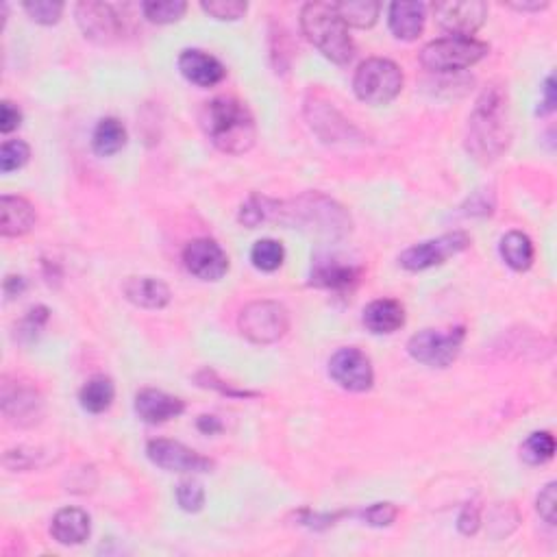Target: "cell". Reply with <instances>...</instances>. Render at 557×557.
<instances>
[{
	"label": "cell",
	"instance_id": "cell-1",
	"mask_svg": "<svg viewBox=\"0 0 557 557\" xmlns=\"http://www.w3.org/2000/svg\"><path fill=\"white\" fill-rule=\"evenodd\" d=\"M201 127L218 151L244 155L257 140V125L251 109L233 96H216L201 111Z\"/></svg>",
	"mask_w": 557,
	"mask_h": 557
},
{
	"label": "cell",
	"instance_id": "cell-2",
	"mask_svg": "<svg viewBox=\"0 0 557 557\" xmlns=\"http://www.w3.org/2000/svg\"><path fill=\"white\" fill-rule=\"evenodd\" d=\"M510 114H507V94L499 85H492L475 105L468 127V153L479 162H494L510 144Z\"/></svg>",
	"mask_w": 557,
	"mask_h": 557
},
{
	"label": "cell",
	"instance_id": "cell-3",
	"mask_svg": "<svg viewBox=\"0 0 557 557\" xmlns=\"http://www.w3.org/2000/svg\"><path fill=\"white\" fill-rule=\"evenodd\" d=\"M301 29L307 40L333 64H351L355 44L336 3H307L301 11Z\"/></svg>",
	"mask_w": 557,
	"mask_h": 557
},
{
	"label": "cell",
	"instance_id": "cell-4",
	"mask_svg": "<svg viewBox=\"0 0 557 557\" xmlns=\"http://www.w3.org/2000/svg\"><path fill=\"white\" fill-rule=\"evenodd\" d=\"M488 44L475 37L449 35L429 42L420 51V64L431 72H457L475 66L488 55Z\"/></svg>",
	"mask_w": 557,
	"mask_h": 557
},
{
	"label": "cell",
	"instance_id": "cell-5",
	"mask_svg": "<svg viewBox=\"0 0 557 557\" xmlns=\"http://www.w3.org/2000/svg\"><path fill=\"white\" fill-rule=\"evenodd\" d=\"M353 90L366 105H388L403 90V72L392 59H366L355 72Z\"/></svg>",
	"mask_w": 557,
	"mask_h": 557
},
{
	"label": "cell",
	"instance_id": "cell-6",
	"mask_svg": "<svg viewBox=\"0 0 557 557\" xmlns=\"http://www.w3.org/2000/svg\"><path fill=\"white\" fill-rule=\"evenodd\" d=\"M281 222H301L307 227H316V231H323L327 235H342L351 231V218L346 216L344 209L329 201L323 194H305L294 203L292 209L279 212Z\"/></svg>",
	"mask_w": 557,
	"mask_h": 557
},
{
	"label": "cell",
	"instance_id": "cell-7",
	"mask_svg": "<svg viewBox=\"0 0 557 557\" xmlns=\"http://www.w3.org/2000/svg\"><path fill=\"white\" fill-rule=\"evenodd\" d=\"M464 340V327L423 329L407 342V353H410L412 360H416L418 364H425L429 368H447L457 360Z\"/></svg>",
	"mask_w": 557,
	"mask_h": 557
},
{
	"label": "cell",
	"instance_id": "cell-8",
	"mask_svg": "<svg viewBox=\"0 0 557 557\" xmlns=\"http://www.w3.org/2000/svg\"><path fill=\"white\" fill-rule=\"evenodd\" d=\"M238 327L246 340L255 344H275L288 333L290 316L281 303L253 301L240 312Z\"/></svg>",
	"mask_w": 557,
	"mask_h": 557
},
{
	"label": "cell",
	"instance_id": "cell-9",
	"mask_svg": "<svg viewBox=\"0 0 557 557\" xmlns=\"http://www.w3.org/2000/svg\"><path fill=\"white\" fill-rule=\"evenodd\" d=\"M468 246H470V235L468 233H464V231L444 233L436 240L420 242V244L410 246V249H405L399 257V262L405 270L420 272V270H427V268L444 264L447 259L466 251Z\"/></svg>",
	"mask_w": 557,
	"mask_h": 557
},
{
	"label": "cell",
	"instance_id": "cell-10",
	"mask_svg": "<svg viewBox=\"0 0 557 557\" xmlns=\"http://www.w3.org/2000/svg\"><path fill=\"white\" fill-rule=\"evenodd\" d=\"M77 22L88 40L96 44H111L122 40L127 31V20L116 5L109 3H79Z\"/></svg>",
	"mask_w": 557,
	"mask_h": 557
},
{
	"label": "cell",
	"instance_id": "cell-11",
	"mask_svg": "<svg viewBox=\"0 0 557 557\" xmlns=\"http://www.w3.org/2000/svg\"><path fill=\"white\" fill-rule=\"evenodd\" d=\"M329 375L340 388L349 392H366L375 383L373 362L357 346H344V349L331 355Z\"/></svg>",
	"mask_w": 557,
	"mask_h": 557
},
{
	"label": "cell",
	"instance_id": "cell-12",
	"mask_svg": "<svg viewBox=\"0 0 557 557\" xmlns=\"http://www.w3.org/2000/svg\"><path fill=\"white\" fill-rule=\"evenodd\" d=\"M3 414L11 425L16 427H33L42 420L44 401L42 394L37 392L29 383L11 381L3 377V396H0Z\"/></svg>",
	"mask_w": 557,
	"mask_h": 557
},
{
	"label": "cell",
	"instance_id": "cell-13",
	"mask_svg": "<svg viewBox=\"0 0 557 557\" xmlns=\"http://www.w3.org/2000/svg\"><path fill=\"white\" fill-rule=\"evenodd\" d=\"M146 455L157 468L168 470V473H209L214 462L209 457L196 453L194 449L185 447L181 442L157 438L151 440L146 447Z\"/></svg>",
	"mask_w": 557,
	"mask_h": 557
},
{
	"label": "cell",
	"instance_id": "cell-14",
	"mask_svg": "<svg viewBox=\"0 0 557 557\" xmlns=\"http://www.w3.org/2000/svg\"><path fill=\"white\" fill-rule=\"evenodd\" d=\"M183 264L196 279L220 281L229 270V257L216 240L196 238L185 244Z\"/></svg>",
	"mask_w": 557,
	"mask_h": 557
},
{
	"label": "cell",
	"instance_id": "cell-15",
	"mask_svg": "<svg viewBox=\"0 0 557 557\" xmlns=\"http://www.w3.org/2000/svg\"><path fill=\"white\" fill-rule=\"evenodd\" d=\"M433 14L444 31L473 37V33L486 22L488 7L479 0H447V3L433 5Z\"/></svg>",
	"mask_w": 557,
	"mask_h": 557
},
{
	"label": "cell",
	"instance_id": "cell-16",
	"mask_svg": "<svg viewBox=\"0 0 557 557\" xmlns=\"http://www.w3.org/2000/svg\"><path fill=\"white\" fill-rule=\"evenodd\" d=\"M183 412L185 403L179 396H172L155 388H144L135 394V414L148 425L168 423V420L181 416Z\"/></svg>",
	"mask_w": 557,
	"mask_h": 557
},
{
	"label": "cell",
	"instance_id": "cell-17",
	"mask_svg": "<svg viewBox=\"0 0 557 557\" xmlns=\"http://www.w3.org/2000/svg\"><path fill=\"white\" fill-rule=\"evenodd\" d=\"M362 268L344 264L336 257H316L312 266V286L331 292H351L360 283Z\"/></svg>",
	"mask_w": 557,
	"mask_h": 557
},
{
	"label": "cell",
	"instance_id": "cell-18",
	"mask_svg": "<svg viewBox=\"0 0 557 557\" xmlns=\"http://www.w3.org/2000/svg\"><path fill=\"white\" fill-rule=\"evenodd\" d=\"M179 70L185 79L198 85V88H214L227 77L225 66L214 55L198 51V48H188V51L179 55Z\"/></svg>",
	"mask_w": 557,
	"mask_h": 557
},
{
	"label": "cell",
	"instance_id": "cell-19",
	"mask_svg": "<svg viewBox=\"0 0 557 557\" xmlns=\"http://www.w3.org/2000/svg\"><path fill=\"white\" fill-rule=\"evenodd\" d=\"M37 222L35 207L22 196L0 198V231L5 238H20L27 235Z\"/></svg>",
	"mask_w": 557,
	"mask_h": 557
},
{
	"label": "cell",
	"instance_id": "cell-20",
	"mask_svg": "<svg viewBox=\"0 0 557 557\" xmlns=\"http://www.w3.org/2000/svg\"><path fill=\"white\" fill-rule=\"evenodd\" d=\"M92 518L81 507H64L59 510L51 523L53 538L64 547H77L90 538Z\"/></svg>",
	"mask_w": 557,
	"mask_h": 557
},
{
	"label": "cell",
	"instance_id": "cell-21",
	"mask_svg": "<svg viewBox=\"0 0 557 557\" xmlns=\"http://www.w3.org/2000/svg\"><path fill=\"white\" fill-rule=\"evenodd\" d=\"M364 325L375 336H388L405 325V307L394 299H377L366 305Z\"/></svg>",
	"mask_w": 557,
	"mask_h": 557
},
{
	"label": "cell",
	"instance_id": "cell-22",
	"mask_svg": "<svg viewBox=\"0 0 557 557\" xmlns=\"http://www.w3.org/2000/svg\"><path fill=\"white\" fill-rule=\"evenodd\" d=\"M427 20L425 3H392L388 9V24L390 31L399 40L412 42L423 33Z\"/></svg>",
	"mask_w": 557,
	"mask_h": 557
},
{
	"label": "cell",
	"instance_id": "cell-23",
	"mask_svg": "<svg viewBox=\"0 0 557 557\" xmlns=\"http://www.w3.org/2000/svg\"><path fill=\"white\" fill-rule=\"evenodd\" d=\"M127 299L142 309H162L170 303V288L155 277H129L122 286Z\"/></svg>",
	"mask_w": 557,
	"mask_h": 557
},
{
	"label": "cell",
	"instance_id": "cell-24",
	"mask_svg": "<svg viewBox=\"0 0 557 557\" xmlns=\"http://www.w3.org/2000/svg\"><path fill=\"white\" fill-rule=\"evenodd\" d=\"M499 251H501L503 262L516 272L529 270L531 264H534V257H536L534 242H531L529 235H525L523 231L505 233L501 238Z\"/></svg>",
	"mask_w": 557,
	"mask_h": 557
},
{
	"label": "cell",
	"instance_id": "cell-25",
	"mask_svg": "<svg viewBox=\"0 0 557 557\" xmlns=\"http://www.w3.org/2000/svg\"><path fill=\"white\" fill-rule=\"evenodd\" d=\"M114 396H116L114 381L105 375H96L90 381L83 383V388L79 392V401L85 412L103 414L109 410L111 403H114Z\"/></svg>",
	"mask_w": 557,
	"mask_h": 557
},
{
	"label": "cell",
	"instance_id": "cell-26",
	"mask_svg": "<svg viewBox=\"0 0 557 557\" xmlns=\"http://www.w3.org/2000/svg\"><path fill=\"white\" fill-rule=\"evenodd\" d=\"M127 144V129L118 118H103L98 120V125L92 133V148L96 155L101 157H111L118 151H122V146Z\"/></svg>",
	"mask_w": 557,
	"mask_h": 557
},
{
	"label": "cell",
	"instance_id": "cell-27",
	"mask_svg": "<svg viewBox=\"0 0 557 557\" xmlns=\"http://www.w3.org/2000/svg\"><path fill=\"white\" fill-rule=\"evenodd\" d=\"M279 212H281V203L270 201L266 196L253 194L240 209V222H244L246 227L255 229L259 225H264V222L279 220Z\"/></svg>",
	"mask_w": 557,
	"mask_h": 557
},
{
	"label": "cell",
	"instance_id": "cell-28",
	"mask_svg": "<svg viewBox=\"0 0 557 557\" xmlns=\"http://www.w3.org/2000/svg\"><path fill=\"white\" fill-rule=\"evenodd\" d=\"M336 7L346 27L357 29L373 27L381 11V5L373 3V0H349V3H336Z\"/></svg>",
	"mask_w": 557,
	"mask_h": 557
},
{
	"label": "cell",
	"instance_id": "cell-29",
	"mask_svg": "<svg viewBox=\"0 0 557 557\" xmlns=\"http://www.w3.org/2000/svg\"><path fill=\"white\" fill-rule=\"evenodd\" d=\"M283 259H286V249H283V244L279 240L264 238L253 244L251 262L257 270L275 272L283 266Z\"/></svg>",
	"mask_w": 557,
	"mask_h": 557
},
{
	"label": "cell",
	"instance_id": "cell-30",
	"mask_svg": "<svg viewBox=\"0 0 557 557\" xmlns=\"http://www.w3.org/2000/svg\"><path fill=\"white\" fill-rule=\"evenodd\" d=\"M521 455L527 464H547L555 455V438L549 431H536L523 442Z\"/></svg>",
	"mask_w": 557,
	"mask_h": 557
},
{
	"label": "cell",
	"instance_id": "cell-31",
	"mask_svg": "<svg viewBox=\"0 0 557 557\" xmlns=\"http://www.w3.org/2000/svg\"><path fill=\"white\" fill-rule=\"evenodd\" d=\"M142 11L151 22L170 24L183 18L188 5L183 0H146V3H142Z\"/></svg>",
	"mask_w": 557,
	"mask_h": 557
},
{
	"label": "cell",
	"instance_id": "cell-32",
	"mask_svg": "<svg viewBox=\"0 0 557 557\" xmlns=\"http://www.w3.org/2000/svg\"><path fill=\"white\" fill-rule=\"evenodd\" d=\"M29 159H31V148L22 140H7L3 148H0V170H3V175L24 168L29 164Z\"/></svg>",
	"mask_w": 557,
	"mask_h": 557
},
{
	"label": "cell",
	"instance_id": "cell-33",
	"mask_svg": "<svg viewBox=\"0 0 557 557\" xmlns=\"http://www.w3.org/2000/svg\"><path fill=\"white\" fill-rule=\"evenodd\" d=\"M22 7L37 24H55L64 14V3H59V0H29Z\"/></svg>",
	"mask_w": 557,
	"mask_h": 557
},
{
	"label": "cell",
	"instance_id": "cell-34",
	"mask_svg": "<svg viewBox=\"0 0 557 557\" xmlns=\"http://www.w3.org/2000/svg\"><path fill=\"white\" fill-rule=\"evenodd\" d=\"M177 503L185 512H201L205 505V490L196 479H183L177 486Z\"/></svg>",
	"mask_w": 557,
	"mask_h": 557
},
{
	"label": "cell",
	"instance_id": "cell-35",
	"mask_svg": "<svg viewBox=\"0 0 557 557\" xmlns=\"http://www.w3.org/2000/svg\"><path fill=\"white\" fill-rule=\"evenodd\" d=\"M201 7L216 20H240L249 11V5L242 0H203Z\"/></svg>",
	"mask_w": 557,
	"mask_h": 557
},
{
	"label": "cell",
	"instance_id": "cell-36",
	"mask_svg": "<svg viewBox=\"0 0 557 557\" xmlns=\"http://www.w3.org/2000/svg\"><path fill=\"white\" fill-rule=\"evenodd\" d=\"M48 318H51V312H48V307H44V305L31 307L29 312H27V316H24V320L20 323V336L27 338V340H33L37 333H40L46 327Z\"/></svg>",
	"mask_w": 557,
	"mask_h": 557
},
{
	"label": "cell",
	"instance_id": "cell-37",
	"mask_svg": "<svg viewBox=\"0 0 557 557\" xmlns=\"http://www.w3.org/2000/svg\"><path fill=\"white\" fill-rule=\"evenodd\" d=\"M362 516L364 521L373 527H390L396 521V516H399V510H396L392 503H375L370 505L368 510H364Z\"/></svg>",
	"mask_w": 557,
	"mask_h": 557
},
{
	"label": "cell",
	"instance_id": "cell-38",
	"mask_svg": "<svg viewBox=\"0 0 557 557\" xmlns=\"http://www.w3.org/2000/svg\"><path fill=\"white\" fill-rule=\"evenodd\" d=\"M536 510L544 523L555 525V510H557V484L555 481L544 486V490L538 494Z\"/></svg>",
	"mask_w": 557,
	"mask_h": 557
},
{
	"label": "cell",
	"instance_id": "cell-39",
	"mask_svg": "<svg viewBox=\"0 0 557 557\" xmlns=\"http://www.w3.org/2000/svg\"><path fill=\"white\" fill-rule=\"evenodd\" d=\"M481 527V510L477 503H468L460 518H457V529L462 531L464 536H475Z\"/></svg>",
	"mask_w": 557,
	"mask_h": 557
},
{
	"label": "cell",
	"instance_id": "cell-40",
	"mask_svg": "<svg viewBox=\"0 0 557 557\" xmlns=\"http://www.w3.org/2000/svg\"><path fill=\"white\" fill-rule=\"evenodd\" d=\"M20 125H22V111L11 101H3V105H0V131L11 133Z\"/></svg>",
	"mask_w": 557,
	"mask_h": 557
},
{
	"label": "cell",
	"instance_id": "cell-41",
	"mask_svg": "<svg viewBox=\"0 0 557 557\" xmlns=\"http://www.w3.org/2000/svg\"><path fill=\"white\" fill-rule=\"evenodd\" d=\"M555 105H557L555 77H553V74H549L547 81H544V88H542V101H540V107H538V114H540V116L551 114V111L555 109Z\"/></svg>",
	"mask_w": 557,
	"mask_h": 557
},
{
	"label": "cell",
	"instance_id": "cell-42",
	"mask_svg": "<svg viewBox=\"0 0 557 557\" xmlns=\"http://www.w3.org/2000/svg\"><path fill=\"white\" fill-rule=\"evenodd\" d=\"M198 381H201V386H205V388H214V390H218V392H222V394H229V396H249V392L231 390L229 386H225V383L218 381V379L214 377V373H209V370H203V373L198 375Z\"/></svg>",
	"mask_w": 557,
	"mask_h": 557
},
{
	"label": "cell",
	"instance_id": "cell-43",
	"mask_svg": "<svg viewBox=\"0 0 557 557\" xmlns=\"http://www.w3.org/2000/svg\"><path fill=\"white\" fill-rule=\"evenodd\" d=\"M3 290L7 294V299H14V296H20L24 290H27V279L20 275H7L3 281Z\"/></svg>",
	"mask_w": 557,
	"mask_h": 557
},
{
	"label": "cell",
	"instance_id": "cell-44",
	"mask_svg": "<svg viewBox=\"0 0 557 557\" xmlns=\"http://www.w3.org/2000/svg\"><path fill=\"white\" fill-rule=\"evenodd\" d=\"M196 425H198V429H201L203 433H209V436H212V433H218L222 429V423H220L216 416H201V418H198Z\"/></svg>",
	"mask_w": 557,
	"mask_h": 557
},
{
	"label": "cell",
	"instance_id": "cell-45",
	"mask_svg": "<svg viewBox=\"0 0 557 557\" xmlns=\"http://www.w3.org/2000/svg\"><path fill=\"white\" fill-rule=\"evenodd\" d=\"M510 7H514V9H518V11H540V9H544V7H549V3H510Z\"/></svg>",
	"mask_w": 557,
	"mask_h": 557
}]
</instances>
